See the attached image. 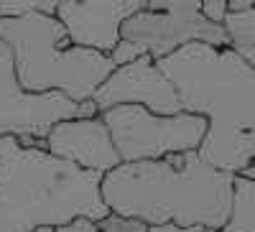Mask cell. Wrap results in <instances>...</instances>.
Here are the masks:
<instances>
[{"label":"cell","mask_w":255,"mask_h":232,"mask_svg":"<svg viewBox=\"0 0 255 232\" xmlns=\"http://www.w3.org/2000/svg\"><path fill=\"white\" fill-rule=\"evenodd\" d=\"M56 0H0V18H15L26 13H49L54 15Z\"/></svg>","instance_id":"obj_13"},{"label":"cell","mask_w":255,"mask_h":232,"mask_svg":"<svg viewBox=\"0 0 255 232\" xmlns=\"http://www.w3.org/2000/svg\"><path fill=\"white\" fill-rule=\"evenodd\" d=\"M100 117L110 130L120 163L197 151L207 133V120L184 110L176 115H156L143 105H115L102 110Z\"/></svg>","instance_id":"obj_5"},{"label":"cell","mask_w":255,"mask_h":232,"mask_svg":"<svg viewBox=\"0 0 255 232\" xmlns=\"http://www.w3.org/2000/svg\"><path fill=\"white\" fill-rule=\"evenodd\" d=\"M222 26L227 33V46L238 51L255 69V8L230 10L222 20Z\"/></svg>","instance_id":"obj_12"},{"label":"cell","mask_w":255,"mask_h":232,"mask_svg":"<svg viewBox=\"0 0 255 232\" xmlns=\"http://www.w3.org/2000/svg\"><path fill=\"white\" fill-rule=\"evenodd\" d=\"M199 13L212 23H222L225 15L230 13V5L227 0H199Z\"/></svg>","instance_id":"obj_15"},{"label":"cell","mask_w":255,"mask_h":232,"mask_svg":"<svg viewBox=\"0 0 255 232\" xmlns=\"http://www.w3.org/2000/svg\"><path fill=\"white\" fill-rule=\"evenodd\" d=\"M92 102L97 105V113L115 108V105H143L145 110L156 115L181 113V102L171 79L158 69L156 59L148 54H140L128 64L115 67L95 90Z\"/></svg>","instance_id":"obj_8"},{"label":"cell","mask_w":255,"mask_h":232,"mask_svg":"<svg viewBox=\"0 0 255 232\" xmlns=\"http://www.w3.org/2000/svg\"><path fill=\"white\" fill-rule=\"evenodd\" d=\"M138 56H140V49H138L135 44H130V41H125V38H120L118 44H115V49L110 51V59H113L115 67L128 64V61H133V59H138Z\"/></svg>","instance_id":"obj_16"},{"label":"cell","mask_w":255,"mask_h":232,"mask_svg":"<svg viewBox=\"0 0 255 232\" xmlns=\"http://www.w3.org/2000/svg\"><path fill=\"white\" fill-rule=\"evenodd\" d=\"M156 64L171 79L181 110L207 120L199 156L227 174L248 168L255 158V69L230 46L199 41Z\"/></svg>","instance_id":"obj_1"},{"label":"cell","mask_w":255,"mask_h":232,"mask_svg":"<svg viewBox=\"0 0 255 232\" xmlns=\"http://www.w3.org/2000/svg\"><path fill=\"white\" fill-rule=\"evenodd\" d=\"M145 232H215L202 225H176V222H161V225H148Z\"/></svg>","instance_id":"obj_17"},{"label":"cell","mask_w":255,"mask_h":232,"mask_svg":"<svg viewBox=\"0 0 255 232\" xmlns=\"http://www.w3.org/2000/svg\"><path fill=\"white\" fill-rule=\"evenodd\" d=\"M0 232H31V230L20 222L18 217H13L8 209H5V204L0 202Z\"/></svg>","instance_id":"obj_18"},{"label":"cell","mask_w":255,"mask_h":232,"mask_svg":"<svg viewBox=\"0 0 255 232\" xmlns=\"http://www.w3.org/2000/svg\"><path fill=\"white\" fill-rule=\"evenodd\" d=\"M230 10H248V8H255V0H227Z\"/></svg>","instance_id":"obj_20"},{"label":"cell","mask_w":255,"mask_h":232,"mask_svg":"<svg viewBox=\"0 0 255 232\" xmlns=\"http://www.w3.org/2000/svg\"><path fill=\"white\" fill-rule=\"evenodd\" d=\"M145 8V0H56L54 15L74 46L110 54L120 41V26Z\"/></svg>","instance_id":"obj_9"},{"label":"cell","mask_w":255,"mask_h":232,"mask_svg":"<svg viewBox=\"0 0 255 232\" xmlns=\"http://www.w3.org/2000/svg\"><path fill=\"white\" fill-rule=\"evenodd\" d=\"M232 179L207 163L199 151L153 161L118 163L100 179V197L113 215L145 225H202L220 232L232 209Z\"/></svg>","instance_id":"obj_2"},{"label":"cell","mask_w":255,"mask_h":232,"mask_svg":"<svg viewBox=\"0 0 255 232\" xmlns=\"http://www.w3.org/2000/svg\"><path fill=\"white\" fill-rule=\"evenodd\" d=\"M148 225L140 222V220H133V217H120V215H108L97 222V230L95 232H145Z\"/></svg>","instance_id":"obj_14"},{"label":"cell","mask_w":255,"mask_h":232,"mask_svg":"<svg viewBox=\"0 0 255 232\" xmlns=\"http://www.w3.org/2000/svg\"><path fill=\"white\" fill-rule=\"evenodd\" d=\"M95 230H97V222L90 217H74L56 227V232H95Z\"/></svg>","instance_id":"obj_19"},{"label":"cell","mask_w":255,"mask_h":232,"mask_svg":"<svg viewBox=\"0 0 255 232\" xmlns=\"http://www.w3.org/2000/svg\"><path fill=\"white\" fill-rule=\"evenodd\" d=\"M253 168H255V158H253ZM220 232H255V176L245 179L235 174V179H232L230 220Z\"/></svg>","instance_id":"obj_11"},{"label":"cell","mask_w":255,"mask_h":232,"mask_svg":"<svg viewBox=\"0 0 255 232\" xmlns=\"http://www.w3.org/2000/svg\"><path fill=\"white\" fill-rule=\"evenodd\" d=\"M31 232H56V227H51V225H36Z\"/></svg>","instance_id":"obj_21"},{"label":"cell","mask_w":255,"mask_h":232,"mask_svg":"<svg viewBox=\"0 0 255 232\" xmlns=\"http://www.w3.org/2000/svg\"><path fill=\"white\" fill-rule=\"evenodd\" d=\"M100 179L102 174L56 158L46 148H26L15 135H0V202L28 230L59 227L74 217L95 222L108 217Z\"/></svg>","instance_id":"obj_3"},{"label":"cell","mask_w":255,"mask_h":232,"mask_svg":"<svg viewBox=\"0 0 255 232\" xmlns=\"http://www.w3.org/2000/svg\"><path fill=\"white\" fill-rule=\"evenodd\" d=\"M0 38L13 54L18 84L26 92H61L84 102L115 69L110 54L74 46L59 18L49 13L0 18Z\"/></svg>","instance_id":"obj_4"},{"label":"cell","mask_w":255,"mask_h":232,"mask_svg":"<svg viewBox=\"0 0 255 232\" xmlns=\"http://www.w3.org/2000/svg\"><path fill=\"white\" fill-rule=\"evenodd\" d=\"M46 151L79 168L105 174L120 163L110 130L100 115L61 120L46 133Z\"/></svg>","instance_id":"obj_10"},{"label":"cell","mask_w":255,"mask_h":232,"mask_svg":"<svg viewBox=\"0 0 255 232\" xmlns=\"http://www.w3.org/2000/svg\"><path fill=\"white\" fill-rule=\"evenodd\" d=\"M95 115L100 113L92 100L74 102L61 92H26L18 84L13 54L0 38V135L46 138V133L61 120Z\"/></svg>","instance_id":"obj_7"},{"label":"cell","mask_w":255,"mask_h":232,"mask_svg":"<svg viewBox=\"0 0 255 232\" xmlns=\"http://www.w3.org/2000/svg\"><path fill=\"white\" fill-rule=\"evenodd\" d=\"M120 38L153 59H163L194 41L227 46L225 26L212 23L199 13V0H145L143 10L123 20Z\"/></svg>","instance_id":"obj_6"}]
</instances>
